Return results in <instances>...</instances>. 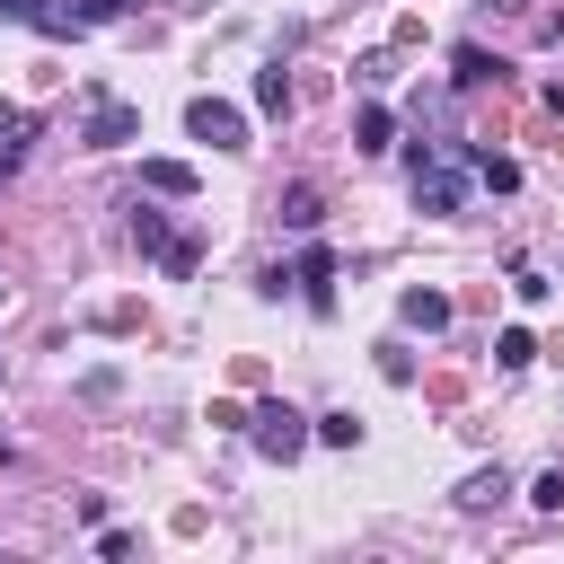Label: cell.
<instances>
[{
  "instance_id": "8",
  "label": "cell",
  "mask_w": 564,
  "mask_h": 564,
  "mask_svg": "<svg viewBox=\"0 0 564 564\" xmlns=\"http://www.w3.org/2000/svg\"><path fill=\"white\" fill-rule=\"evenodd\" d=\"M26 141H35V115H26V106H9V97H0V176H9V167H18V159H26Z\"/></svg>"
},
{
  "instance_id": "17",
  "label": "cell",
  "mask_w": 564,
  "mask_h": 564,
  "mask_svg": "<svg viewBox=\"0 0 564 564\" xmlns=\"http://www.w3.org/2000/svg\"><path fill=\"white\" fill-rule=\"evenodd\" d=\"M494 361H502V370H529V361H538L529 326H502V335H494Z\"/></svg>"
},
{
  "instance_id": "24",
  "label": "cell",
  "mask_w": 564,
  "mask_h": 564,
  "mask_svg": "<svg viewBox=\"0 0 564 564\" xmlns=\"http://www.w3.org/2000/svg\"><path fill=\"white\" fill-rule=\"evenodd\" d=\"M115 9H132V0H115Z\"/></svg>"
},
{
  "instance_id": "23",
  "label": "cell",
  "mask_w": 564,
  "mask_h": 564,
  "mask_svg": "<svg viewBox=\"0 0 564 564\" xmlns=\"http://www.w3.org/2000/svg\"><path fill=\"white\" fill-rule=\"evenodd\" d=\"M0 300H9V282H0Z\"/></svg>"
},
{
  "instance_id": "12",
  "label": "cell",
  "mask_w": 564,
  "mask_h": 564,
  "mask_svg": "<svg viewBox=\"0 0 564 564\" xmlns=\"http://www.w3.org/2000/svg\"><path fill=\"white\" fill-rule=\"evenodd\" d=\"M388 141H397V115H388V106H361V115H352V150H370V159H379Z\"/></svg>"
},
{
  "instance_id": "1",
  "label": "cell",
  "mask_w": 564,
  "mask_h": 564,
  "mask_svg": "<svg viewBox=\"0 0 564 564\" xmlns=\"http://www.w3.org/2000/svg\"><path fill=\"white\" fill-rule=\"evenodd\" d=\"M467 185H476L467 141H414V212L458 220V212H467Z\"/></svg>"
},
{
  "instance_id": "9",
  "label": "cell",
  "mask_w": 564,
  "mask_h": 564,
  "mask_svg": "<svg viewBox=\"0 0 564 564\" xmlns=\"http://www.w3.org/2000/svg\"><path fill=\"white\" fill-rule=\"evenodd\" d=\"M467 167H476V185H494V194H520V159H502V150H476V141H467Z\"/></svg>"
},
{
  "instance_id": "15",
  "label": "cell",
  "mask_w": 564,
  "mask_h": 564,
  "mask_svg": "<svg viewBox=\"0 0 564 564\" xmlns=\"http://www.w3.org/2000/svg\"><path fill=\"white\" fill-rule=\"evenodd\" d=\"M308 441H326V449H352V441H361V414H308Z\"/></svg>"
},
{
  "instance_id": "18",
  "label": "cell",
  "mask_w": 564,
  "mask_h": 564,
  "mask_svg": "<svg viewBox=\"0 0 564 564\" xmlns=\"http://www.w3.org/2000/svg\"><path fill=\"white\" fill-rule=\"evenodd\" d=\"M132 238H141V256H167L176 229H167V212H132Z\"/></svg>"
},
{
  "instance_id": "7",
  "label": "cell",
  "mask_w": 564,
  "mask_h": 564,
  "mask_svg": "<svg viewBox=\"0 0 564 564\" xmlns=\"http://www.w3.org/2000/svg\"><path fill=\"white\" fill-rule=\"evenodd\" d=\"M397 317H405V326H423V335H441V326H449V291H423V282H414V291L397 300Z\"/></svg>"
},
{
  "instance_id": "6",
  "label": "cell",
  "mask_w": 564,
  "mask_h": 564,
  "mask_svg": "<svg viewBox=\"0 0 564 564\" xmlns=\"http://www.w3.org/2000/svg\"><path fill=\"white\" fill-rule=\"evenodd\" d=\"M291 282H300V300H308V308L326 317V308H335V247H300Z\"/></svg>"
},
{
  "instance_id": "13",
  "label": "cell",
  "mask_w": 564,
  "mask_h": 564,
  "mask_svg": "<svg viewBox=\"0 0 564 564\" xmlns=\"http://www.w3.org/2000/svg\"><path fill=\"white\" fill-rule=\"evenodd\" d=\"M141 185H150V194H176V203H185V194H194V167H185V159H141Z\"/></svg>"
},
{
  "instance_id": "19",
  "label": "cell",
  "mask_w": 564,
  "mask_h": 564,
  "mask_svg": "<svg viewBox=\"0 0 564 564\" xmlns=\"http://www.w3.org/2000/svg\"><path fill=\"white\" fill-rule=\"evenodd\" d=\"M379 379H397V388H405V379H414V352H405V344H379Z\"/></svg>"
},
{
  "instance_id": "3",
  "label": "cell",
  "mask_w": 564,
  "mask_h": 564,
  "mask_svg": "<svg viewBox=\"0 0 564 564\" xmlns=\"http://www.w3.org/2000/svg\"><path fill=\"white\" fill-rule=\"evenodd\" d=\"M247 441H256L264 458H300V449H308V414H300V405H256V414H247Z\"/></svg>"
},
{
  "instance_id": "2",
  "label": "cell",
  "mask_w": 564,
  "mask_h": 564,
  "mask_svg": "<svg viewBox=\"0 0 564 564\" xmlns=\"http://www.w3.org/2000/svg\"><path fill=\"white\" fill-rule=\"evenodd\" d=\"M79 141H88V150H123V141H141V106L88 88V123H79Z\"/></svg>"
},
{
  "instance_id": "5",
  "label": "cell",
  "mask_w": 564,
  "mask_h": 564,
  "mask_svg": "<svg viewBox=\"0 0 564 564\" xmlns=\"http://www.w3.org/2000/svg\"><path fill=\"white\" fill-rule=\"evenodd\" d=\"M106 18H123L115 0H44L35 9V35H88V26H106Z\"/></svg>"
},
{
  "instance_id": "4",
  "label": "cell",
  "mask_w": 564,
  "mask_h": 564,
  "mask_svg": "<svg viewBox=\"0 0 564 564\" xmlns=\"http://www.w3.org/2000/svg\"><path fill=\"white\" fill-rule=\"evenodd\" d=\"M185 132L212 141V150H247V115H238L229 97H194V106H185Z\"/></svg>"
},
{
  "instance_id": "22",
  "label": "cell",
  "mask_w": 564,
  "mask_h": 564,
  "mask_svg": "<svg viewBox=\"0 0 564 564\" xmlns=\"http://www.w3.org/2000/svg\"><path fill=\"white\" fill-rule=\"evenodd\" d=\"M35 9H44V0H0V18H9V26H35Z\"/></svg>"
},
{
  "instance_id": "11",
  "label": "cell",
  "mask_w": 564,
  "mask_h": 564,
  "mask_svg": "<svg viewBox=\"0 0 564 564\" xmlns=\"http://www.w3.org/2000/svg\"><path fill=\"white\" fill-rule=\"evenodd\" d=\"M449 79H458V88H485V79H502V62H494L485 44H458V53H449Z\"/></svg>"
},
{
  "instance_id": "14",
  "label": "cell",
  "mask_w": 564,
  "mask_h": 564,
  "mask_svg": "<svg viewBox=\"0 0 564 564\" xmlns=\"http://www.w3.org/2000/svg\"><path fill=\"white\" fill-rule=\"evenodd\" d=\"M502 494H511V476H502V467H476V476L458 485V502H467V511H494Z\"/></svg>"
},
{
  "instance_id": "16",
  "label": "cell",
  "mask_w": 564,
  "mask_h": 564,
  "mask_svg": "<svg viewBox=\"0 0 564 564\" xmlns=\"http://www.w3.org/2000/svg\"><path fill=\"white\" fill-rule=\"evenodd\" d=\"M256 115H291V79H282V62L256 70Z\"/></svg>"
},
{
  "instance_id": "10",
  "label": "cell",
  "mask_w": 564,
  "mask_h": 564,
  "mask_svg": "<svg viewBox=\"0 0 564 564\" xmlns=\"http://www.w3.org/2000/svg\"><path fill=\"white\" fill-rule=\"evenodd\" d=\"M273 212H282V229H300V238H308V229L326 220V194H317V185H291V194H282Z\"/></svg>"
},
{
  "instance_id": "21",
  "label": "cell",
  "mask_w": 564,
  "mask_h": 564,
  "mask_svg": "<svg viewBox=\"0 0 564 564\" xmlns=\"http://www.w3.org/2000/svg\"><path fill=\"white\" fill-rule=\"evenodd\" d=\"M511 291H520V300H546V273H538V264L520 256V264H511Z\"/></svg>"
},
{
  "instance_id": "20",
  "label": "cell",
  "mask_w": 564,
  "mask_h": 564,
  "mask_svg": "<svg viewBox=\"0 0 564 564\" xmlns=\"http://www.w3.org/2000/svg\"><path fill=\"white\" fill-rule=\"evenodd\" d=\"M529 502H538V511H564V467H546V476L529 485Z\"/></svg>"
}]
</instances>
